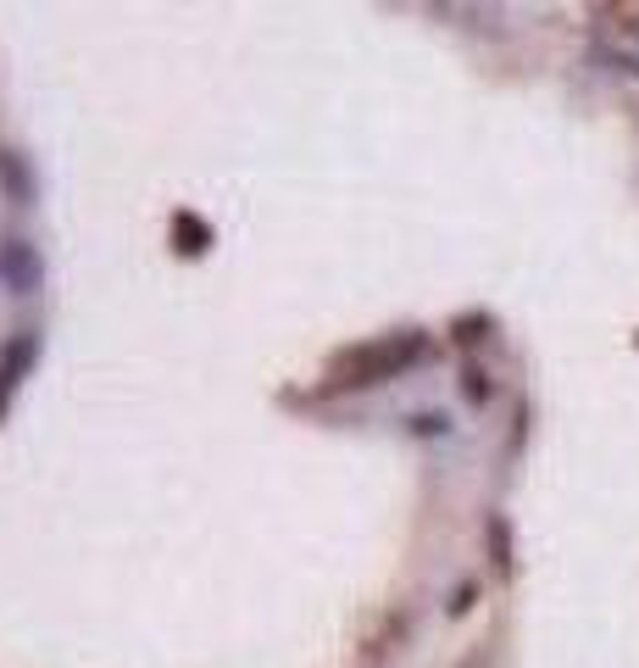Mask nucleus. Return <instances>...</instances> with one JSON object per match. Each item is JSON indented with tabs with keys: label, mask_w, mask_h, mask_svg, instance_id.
Instances as JSON below:
<instances>
[{
	"label": "nucleus",
	"mask_w": 639,
	"mask_h": 668,
	"mask_svg": "<svg viewBox=\"0 0 639 668\" xmlns=\"http://www.w3.org/2000/svg\"><path fill=\"white\" fill-rule=\"evenodd\" d=\"M484 535H489V552H496V562H501V568H512V530H506V518H501V512H489Z\"/></svg>",
	"instance_id": "6"
},
{
	"label": "nucleus",
	"mask_w": 639,
	"mask_h": 668,
	"mask_svg": "<svg viewBox=\"0 0 639 668\" xmlns=\"http://www.w3.org/2000/svg\"><path fill=\"white\" fill-rule=\"evenodd\" d=\"M34 362H39V334H34V329L12 334V341L0 346V412H7V401H12V391H17V379H23Z\"/></svg>",
	"instance_id": "2"
},
{
	"label": "nucleus",
	"mask_w": 639,
	"mask_h": 668,
	"mask_svg": "<svg viewBox=\"0 0 639 668\" xmlns=\"http://www.w3.org/2000/svg\"><path fill=\"white\" fill-rule=\"evenodd\" d=\"M489 329H496V318H489V312H462L456 323H451V334H456V341L462 346H473V341H484V334Z\"/></svg>",
	"instance_id": "7"
},
{
	"label": "nucleus",
	"mask_w": 639,
	"mask_h": 668,
	"mask_svg": "<svg viewBox=\"0 0 639 668\" xmlns=\"http://www.w3.org/2000/svg\"><path fill=\"white\" fill-rule=\"evenodd\" d=\"M173 246H178L184 257H201V251L212 246V223H201L195 212H173Z\"/></svg>",
	"instance_id": "5"
},
{
	"label": "nucleus",
	"mask_w": 639,
	"mask_h": 668,
	"mask_svg": "<svg viewBox=\"0 0 639 668\" xmlns=\"http://www.w3.org/2000/svg\"><path fill=\"white\" fill-rule=\"evenodd\" d=\"M39 273H45V268H39V251H34L28 240H7V246H0V279H7L17 296L39 290Z\"/></svg>",
	"instance_id": "3"
},
{
	"label": "nucleus",
	"mask_w": 639,
	"mask_h": 668,
	"mask_svg": "<svg viewBox=\"0 0 639 668\" xmlns=\"http://www.w3.org/2000/svg\"><path fill=\"white\" fill-rule=\"evenodd\" d=\"M412 429H417V435H446L451 423H446V412H417V418H412Z\"/></svg>",
	"instance_id": "9"
},
{
	"label": "nucleus",
	"mask_w": 639,
	"mask_h": 668,
	"mask_svg": "<svg viewBox=\"0 0 639 668\" xmlns=\"http://www.w3.org/2000/svg\"><path fill=\"white\" fill-rule=\"evenodd\" d=\"M423 357V334L406 329V334H384V341H367V346H351L346 357H334V373L346 391H362V385H378V379L401 373Z\"/></svg>",
	"instance_id": "1"
},
{
	"label": "nucleus",
	"mask_w": 639,
	"mask_h": 668,
	"mask_svg": "<svg viewBox=\"0 0 639 668\" xmlns=\"http://www.w3.org/2000/svg\"><path fill=\"white\" fill-rule=\"evenodd\" d=\"M0 189H7V201H17V207H28L34 201V173H28V162H23V151H0Z\"/></svg>",
	"instance_id": "4"
},
{
	"label": "nucleus",
	"mask_w": 639,
	"mask_h": 668,
	"mask_svg": "<svg viewBox=\"0 0 639 668\" xmlns=\"http://www.w3.org/2000/svg\"><path fill=\"white\" fill-rule=\"evenodd\" d=\"M473 596H478V591H473V585H462V591H456V602H451V613H467V607H473Z\"/></svg>",
	"instance_id": "10"
},
{
	"label": "nucleus",
	"mask_w": 639,
	"mask_h": 668,
	"mask_svg": "<svg viewBox=\"0 0 639 668\" xmlns=\"http://www.w3.org/2000/svg\"><path fill=\"white\" fill-rule=\"evenodd\" d=\"M462 396L478 401V407L489 401V373H484V368H467V373H462Z\"/></svg>",
	"instance_id": "8"
}]
</instances>
